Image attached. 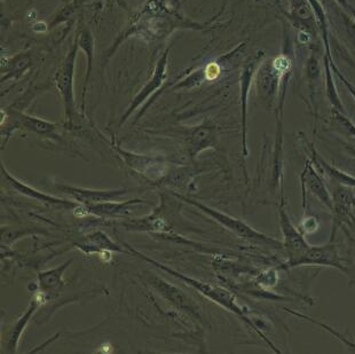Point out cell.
Here are the masks:
<instances>
[{
	"instance_id": "5b68a950",
	"label": "cell",
	"mask_w": 355,
	"mask_h": 354,
	"mask_svg": "<svg viewBox=\"0 0 355 354\" xmlns=\"http://www.w3.org/2000/svg\"><path fill=\"white\" fill-rule=\"evenodd\" d=\"M302 266H322L330 269H338L351 276L349 266L346 265L345 260L340 256L338 248L336 246L335 239H330L329 242L320 246H311L302 258L296 262L295 269Z\"/></svg>"
},
{
	"instance_id": "484cf974",
	"label": "cell",
	"mask_w": 355,
	"mask_h": 354,
	"mask_svg": "<svg viewBox=\"0 0 355 354\" xmlns=\"http://www.w3.org/2000/svg\"><path fill=\"white\" fill-rule=\"evenodd\" d=\"M353 221H354V225H355V217H354V218H353Z\"/></svg>"
},
{
	"instance_id": "e0dca14e",
	"label": "cell",
	"mask_w": 355,
	"mask_h": 354,
	"mask_svg": "<svg viewBox=\"0 0 355 354\" xmlns=\"http://www.w3.org/2000/svg\"><path fill=\"white\" fill-rule=\"evenodd\" d=\"M76 37L77 40H78L79 49H82L84 54H85L86 63H87L82 92V106L83 108H84L86 93H87V89H89V79H91V75H92L93 71L94 53H96V40H94L92 31L89 28H82V29L79 30Z\"/></svg>"
},
{
	"instance_id": "44dd1931",
	"label": "cell",
	"mask_w": 355,
	"mask_h": 354,
	"mask_svg": "<svg viewBox=\"0 0 355 354\" xmlns=\"http://www.w3.org/2000/svg\"><path fill=\"white\" fill-rule=\"evenodd\" d=\"M40 298H33L31 301V304H30L29 307L26 310V313H24L22 317H21L19 320H17V323L14 325L13 329H12V332L10 335V339H8V351H15V348H17V344H19V341H20L21 336L24 334V329H26V325H28V322H29L30 319L33 317V313L36 311L38 306H40Z\"/></svg>"
},
{
	"instance_id": "7a4b0ae2",
	"label": "cell",
	"mask_w": 355,
	"mask_h": 354,
	"mask_svg": "<svg viewBox=\"0 0 355 354\" xmlns=\"http://www.w3.org/2000/svg\"><path fill=\"white\" fill-rule=\"evenodd\" d=\"M78 40L75 37L73 45L69 52L63 60L59 69L56 70L54 76L56 90L64 108V116L67 118V125L73 128L77 123L76 101H75V71H76V61L78 56Z\"/></svg>"
},
{
	"instance_id": "7c38bea8",
	"label": "cell",
	"mask_w": 355,
	"mask_h": 354,
	"mask_svg": "<svg viewBox=\"0 0 355 354\" xmlns=\"http://www.w3.org/2000/svg\"><path fill=\"white\" fill-rule=\"evenodd\" d=\"M217 142V128L210 121H205L191 128L186 139L188 153L191 158H196L201 151L214 147Z\"/></svg>"
},
{
	"instance_id": "8992f818",
	"label": "cell",
	"mask_w": 355,
	"mask_h": 354,
	"mask_svg": "<svg viewBox=\"0 0 355 354\" xmlns=\"http://www.w3.org/2000/svg\"><path fill=\"white\" fill-rule=\"evenodd\" d=\"M257 96L266 110L275 105L282 74L274 67L273 60L261 63L256 71Z\"/></svg>"
},
{
	"instance_id": "9a60e30c",
	"label": "cell",
	"mask_w": 355,
	"mask_h": 354,
	"mask_svg": "<svg viewBox=\"0 0 355 354\" xmlns=\"http://www.w3.org/2000/svg\"><path fill=\"white\" fill-rule=\"evenodd\" d=\"M12 123L14 128H24L26 131L33 132L37 135H46L50 138H59L58 130L59 126L52 121H45L43 118L28 115L24 112H12Z\"/></svg>"
},
{
	"instance_id": "7402d4cb",
	"label": "cell",
	"mask_w": 355,
	"mask_h": 354,
	"mask_svg": "<svg viewBox=\"0 0 355 354\" xmlns=\"http://www.w3.org/2000/svg\"><path fill=\"white\" fill-rule=\"evenodd\" d=\"M116 149L119 151V155L124 158V161L128 163V167H132L133 170L138 171L140 174H145L147 171L152 170L156 165H159V161L157 158H148L144 155L132 154L128 151H124L115 146Z\"/></svg>"
},
{
	"instance_id": "ac0fdd59",
	"label": "cell",
	"mask_w": 355,
	"mask_h": 354,
	"mask_svg": "<svg viewBox=\"0 0 355 354\" xmlns=\"http://www.w3.org/2000/svg\"><path fill=\"white\" fill-rule=\"evenodd\" d=\"M146 203L145 201L131 200L125 202H117V201H110V202H103V203L86 204V213H91L94 216L99 217H116L126 216L131 213V208L135 204Z\"/></svg>"
},
{
	"instance_id": "603a6c76",
	"label": "cell",
	"mask_w": 355,
	"mask_h": 354,
	"mask_svg": "<svg viewBox=\"0 0 355 354\" xmlns=\"http://www.w3.org/2000/svg\"><path fill=\"white\" fill-rule=\"evenodd\" d=\"M330 126L336 133L355 142V124L345 114L332 109L331 115H330Z\"/></svg>"
},
{
	"instance_id": "cb8c5ba5",
	"label": "cell",
	"mask_w": 355,
	"mask_h": 354,
	"mask_svg": "<svg viewBox=\"0 0 355 354\" xmlns=\"http://www.w3.org/2000/svg\"><path fill=\"white\" fill-rule=\"evenodd\" d=\"M307 78H309V87H311V98H312L314 110H315V121H318V108L315 106V90L318 79H319L320 67L315 56H311L307 61Z\"/></svg>"
},
{
	"instance_id": "5bb4252c",
	"label": "cell",
	"mask_w": 355,
	"mask_h": 354,
	"mask_svg": "<svg viewBox=\"0 0 355 354\" xmlns=\"http://www.w3.org/2000/svg\"><path fill=\"white\" fill-rule=\"evenodd\" d=\"M3 180L7 181L10 187L13 188L14 190H17L19 193L22 194L24 196L30 197V199H33V200L40 201V202H43V203L52 204V205L67 208V209H76V208L78 207V204L73 203L71 201L51 196V195H47V194L42 193L40 190L30 187V186L24 184L22 181L17 180V178H14L12 174H8L5 167H3Z\"/></svg>"
},
{
	"instance_id": "2e32d148",
	"label": "cell",
	"mask_w": 355,
	"mask_h": 354,
	"mask_svg": "<svg viewBox=\"0 0 355 354\" xmlns=\"http://www.w3.org/2000/svg\"><path fill=\"white\" fill-rule=\"evenodd\" d=\"M73 260H67L56 269H49L45 272L40 273L38 276V287H40V294L45 296L47 299H52L59 295L62 292L66 283L63 280V274L67 269L69 267L70 264Z\"/></svg>"
},
{
	"instance_id": "3957f363",
	"label": "cell",
	"mask_w": 355,
	"mask_h": 354,
	"mask_svg": "<svg viewBox=\"0 0 355 354\" xmlns=\"http://www.w3.org/2000/svg\"><path fill=\"white\" fill-rule=\"evenodd\" d=\"M188 204H191L193 207L198 208V210L205 213L207 216L210 217L214 221L220 224L221 226L227 228L230 232H233L235 235L249 242L254 243V244H259V246H270L274 249H281L283 248L282 242H279L277 239L266 234L261 233L259 230H254V227H251L249 224L244 223L243 220L237 219L235 217L230 216L227 213L221 212V211L214 209V208L209 207L207 204L201 203L198 201L191 200L187 197L180 196V195H175Z\"/></svg>"
},
{
	"instance_id": "9c48e42d",
	"label": "cell",
	"mask_w": 355,
	"mask_h": 354,
	"mask_svg": "<svg viewBox=\"0 0 355 354\" xmlns=\"http://www.w3.org/2000/svg\"><path fill=\"white\" fill-rule=\"evenodd\" d=\"M261 56H256L245 65L240 77L241 91V128H242V151L244 158L248 154V102H249V93H250L251 84L254 81L257 69L259 67V60Z\"/></svg>"
},
{
	"instance_id": "52a82bcc",
	"label": "cell",
	"mask_w": 355,
	"mask_h": 354,
	"mask_svg": "<svg viewBox=\"0 0 355 354\" xmlns=\"http://www.w3.org/2000/svg\"><path fill=\"white\" fill-rule=\"evenodd\" d=\"M332 188V207L331 212L334 213V224H332V233L330 239H335L336 234L339 227L344 224H353V208L355 207V193L352 187L343 186V185L334 184Z\"/></svg>"
},
{
	"instance_id": "4fadbf2b",
	"label": "cell",
	"mask_w": 355,
	"mask_h": 354,
	"mask_svg": "<svg viewBox=\"0 0 355 354\" xmlns=\"http://www.w3.org/2000/svg\"><path fill=\"white\" fill-rule=\"evenodd\" d=\"M306 148L309 151V158L315 165L316 169L323 174V176L329 178L334 184L343 185L347 187L355 188V177L352 174L340 170L338 167L330 165L324 158L320 155L319 151H316L315 146L313 142L306 140Z\"/></svg>"
},
{
	"instance_id": "d6986e66",
	"label": "cell",
	"mask_w": 355,
	"mask_h": 354,
	"mask_svg": "<svg viewBox=\"0 0 355 354\" xmlns=\"http://www.w3.org/2000/svg\"><path fill=\"white\" fill-rule=\"evenodd\" d=\"M31 66H33V58L29 53H20L10 59L3 58L1 82L5 83L7 79H20L22 76L29 71Z\"/></svg>"
},
{
	"instance_id": "8fae6325",
	"label": "cell",
	"mask_w": 355,
	"mask_h": 354,
	"mask_svg": "<svg viewBox=\"0 0 355 354\" xmlns=\"http://www.w3.org/2000/svg\"><path fill=\"white\" fill-rule=\"evenodd\" d=\"M60 190L73 196L78 203L96 204L110 201H117L128 194V189H89V188L71 187V186H59Z\"/></svg>"
},
{
	"instance_id": "ffe728a7",
	"label": "cell",
	"mask_w": 355,
	"mask_h": 354,
	"mask_svg": "<svg viewBox=\"0 0 355 354\" xmlns=\"http://www.w3.org/2000/svg\"><path fill=\"white\" fill-rule=\"evenodd\" d=\"M78 248L84 253H103V251L123 253L121 246L115 244L112 239H109L108 236L101 232H96V233L87 236L86 242L78 244Z\"/></svg>"
},
{
	"instance_id": "6da1fadb",
	"label": "cell",
	"mask_w": 355,
	"mask_h": 354,
	"mask_svg": "<svg viewBox=\"0 0 355 354\" xmlns=\"http://www.w3.org/2000/svg\"><path fill=\"white\" fill-rule=\"evenodd\" d=\"M128 249L131 250L132 253H135V255L141 257L142 260H145L146 262H150L153 265H156V267L161 269L162 271H164V272L175 276L178 279L182 280L184 283L193 287L195 290L201 292L202 295L205 296L207 298L210 299V301L216 303V304L221 306V307H224L225 310L232 312L233 314L237 315V317H239L242 321L245 322L251 329H254V332L258 334V336L266 343L267 346H268L272 351L275 352V353H281L277 345L273 344V343L270 342V338L267 337L266 335L260 331L259 327L248 317L247 312L244 311L243 308L241 307V306L237 304L236 301L234 298V296L232 295V292H228L226 289L217 287V285H210V283H203L201 280L193 279V278H189V276H184V274H181V273L175 271V269H171L170 267H168V266L163 265L161 262L150 260L148 257L144 256L141 253H137L135 250L132 249L131 246H128Z\"/></svg>"
},
{
	"instance_id": "277c9868",
	"label": "cell",
	"mask_w": 355,
	"mask_h": 354,
	"mask_svg": "<svg viewBox=\"0 0 355 354\" xmlns=\"http://www.w3.org/2000/svg\"><path fill=\"white\" fill-rule=\"evenodd\" d=\"M277 214H279V228L283 236V249L286 257V262L279 265L277 269L286 271V269H295L296 262L305 255L311 244L306 241L303 232L298 227L295 226V224L290 218L284 203L283 190L281 192V202L279 204Z\"/></svg>"
},
{
	"instance_id": "d4e9b609",
	"label": "cell",
	"mask_w": 355,
	"mask_h": 354,
	"mask_svg": "<svg viewBox=\"0 0 355 354\" xmlns=\"http://www.w3.org/2000/svg\"><path fill=\"white\" fill-rule=\"evenodd\" d=\"M318 228H319V221H318L315 217L309 216L307 217V218H304L300 230H302L303 233H305V232L312 233V232H315Z\"/></svg>"
},
{
	"instance_id": "30bf717a",
	"label": "cell",
	"mask_w": 355,
	"mask_h": 354,
	"mask_svg": "<svg viewBox=\"0 0 355 354\" xmlns=\"http://www.w3.org/2000/svg\"><path fill=\"white\" fill-rule=\"evenodd\" d=\"M168 53H170V49H166L162 54L161 58L158 60L157 65L155 67L152 77L147 82V84L142 87L141 91L133 99L131 106L128 107V110H126L125 114L122 117L121 124L128 121V116L131 115L132 112H135L139 106L142 105L153 93H155L156 90L159 89L164 84L166 77H168Z\"/></svg>"
},
{
	"instance_id": "ba28073f",
	"label": "cell",
	"mask_w": 355,
	"mask_h": 354,
	"mask_svg": "<svg viewBox=\"0 0 355 354\" xmlns=\"http://www.w3.org/2000/svg\"><path fill=\"white\" fill-rule=\"evenodd\" d=\"M300 183L303 190V208L306 209V192L312 194L321 203L324 204L330 211H332L334 202H332L331 192L323 180L322 174L316 169L311 160L306 161L303 171L300 174Z\"/></svg>"
}]
</instances>
